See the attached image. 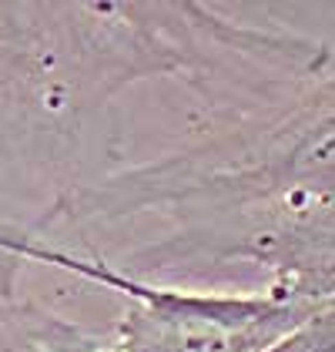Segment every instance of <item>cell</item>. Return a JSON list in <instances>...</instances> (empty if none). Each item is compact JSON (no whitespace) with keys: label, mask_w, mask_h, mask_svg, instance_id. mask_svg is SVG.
I'll use <instances>...</instances> for the list:
<instances>
[{"label":"cell","mask_w":335,"mask_h":352,"mask_svg":"<svg viewBox=\"0 0 335 352\" xmlns=\"http://www.w3.org/2000/svg\"><path fill=\"white\" fill-rule=\"evenodd\" d=\"M64 262L131 298L121 329V352H265L275 339L319 312L308 296H222L158 289L67 255L37 252Z\"/></svg>","instance_id":"6da1fadb"},{"label":"cell","mask_w":335,"mask_h":352,"mask_svg":"<svg viewBox=\"0 0 335 352\" xmlns=\"http://www.w3.org/2000/svg\"><path fill=\"white\" fill-rule=\"evenodd\" d=\"M265 352H335V322L329 309L312 312L305 322L275 339Z\"/></svg>","instance_id":"7a4b0ae2"}]
</instances>
